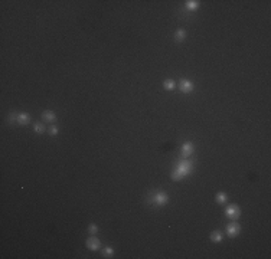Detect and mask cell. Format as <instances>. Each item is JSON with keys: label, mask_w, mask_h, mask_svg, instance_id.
Wrapping results in <instances>:
<instances>
[{"label": "cell", "mask_w": 271, "mask_h": 259, "mask_svg": "<svg viewBox=\"0 0 271 259\" xmlns=\"http://www.w3.org/2000/svg\"><path fill=\"white\" fill-rule=\"evenodd\" d=\"M192 161H189V160H182L179 164H177V167L175 169V171L172 173V179L173 180H180V179H183V177L186 176V174H189L190 171H192Z\"/></svg>", "instance_id": "obj_1"}, {"label": "cell", "mask_w": 271, "mask_h": 259, "mask_svg": "<svg viewBox=\"0 0 271 259\" xmlns=\"http://www.w3.org/2000/svg\"><path fill=\"white\" fill-rule=\"evenodd\" d=\"M225 215H227L231 220H237L238 217H239V215H241V210L238 207V204H229L227 207V210H225Z\"/></svg>", "instance_id": "obj_2"}, {"label": "cell", "mask_w": 271, "mask_h": 259, "mask_svg": "<svg viewBox=\"0 0 271 259\" xmlns=\"http://www.w3.org/2000/svg\"><path fill=\"white\" fill-rule=\"evenodd\" d=\"M239 232H241V226L238 225L235 220H232V223H229L227 226V233H228V236H231V237H235L237 235H239Z\"/></svg>", "instance_id": "obj_3"}, {"label": "cell", "mask_w": 271, "mask_h": 259, "mask_svg": "<svg viewBox=\"0 0 271 259\" xmlns=\"http://www.w3.org/2000/svg\"><path fill=\"white\" fill-rule=\"evenodd\" d=\"M169 202V197H167L166 193H163V192H159V193H156L153 196V203L157 204V206H163V204H166Z\"/></svg>", "instance_id": "obj_4"}, {"label": "cell", "mask_w": 271, "mask_h": 259, "mask_svg": "<svg viewBox=\"0 0 271 259\" xmlns=\"http://www.w3.org/2000/svg\"><path fill=\"white\" fill-rule=\"evenodd\" d=\"M101 246V240L98 239V237H95V236H91L87 239V248L91 249V250H97V249H100Z\"/></svg>", "instance_id": "obj_5"}, {"label": "cell", "mask_w": 271, "mask_h": 259, "mask_svg": "<svg viewBox=\"0 0 271 259\" xmlns=\"http://www.w3.org/2000/svg\"><path fill=\"white\" fill-rule=\"evenodd\" d=\"M193 82L192 81H189V79H182L180 81V91H182L183 94H189V92H192L193 91Z\"/></svg>", "instance_id": "obj_6"}, {"label": "cell", "mask_w": 271, "mask_h": 259, "mask_svg": "<svg viewBox=\"0 0 271 259\" xmlns=\"http://www.w3.org/2000/svg\"><path fill=\"white\" fill-rule=\"evenodd\" d=\"M193 144L192 143H185L182 145V155L183 157H189V155L193 153Z\"/></svg>", "instance_id": "obj_7"}, {"label": "cell", "mask_w": 271, "mask_h": 259, "mask_svg": "<svg viewBox=\"0 0 271 259\" xmlns=\"http://www.w3.org/2000/svg\"><path fill=\"white\" fill-rule=\"evenodd\" d=\"M29 121H30V115H29V114H26V112L17 114V122H19V124L26 125V124H29Z\"/></svg>", "instance_id": "obj_8"}, {"label": "cell", "mask_w": 271, "mask_h": 259, "mask_svg": "<svg viewBox=\"0 0 271 259\" xmlns=\"http://www.w3.org/2000/svg\"><path fill=\"white\" fill-rule=\"evenodd\" d=\"M42 118H43L45 121H48V122H54L56 120V115H55V112L54 111H43V114H42Z\"/></svg>", "instance_id": "obj_9"}, {"label": "cell", "mask_w": 271, "mask_h": 259, "mask_svg": "<svg viewBox=\"0 0 271 259\" xmlns=\"http://www.w3.org/2000/svg\"><path fill=\"white\" fill-rule=\"evenodd\" d=\"M210 240H212V242H214V243L221 242V240H222V235H221V232H218V230L212 232V233H210Z\"/></svg>", "instance_id": "obj_10"}, {"label": "cell", "mask_w": 271, "mask_h": 259, "mask_svg": "<svg viewBox=\"0 0 271 259\" xmlns=\"http://www.w3.org/2000/svg\"><path fill=\"white\" fill-rule=\"evenodd\" d=\"M186 7L189 10H196L199 7V2L198 0H189V2H186Z\"/></svg>", "instance_id": "obj_11"}, {"label": "cell", "mask_w": 271, "mask_h": 259, "mask_svg": "<svg viewBox=\"0 0 271 259\" xmlns=\"http://www.w3.org/2000/svg\"><path fill=\"white\" fill-rule=\"evenodd\" d=\"M185 36H186V32L183 30V29H179L176 32V35H175V38H176L177 42H182V40H185Z\"/></svg>", "instance_id": "obj_12"}, {"label": "cell", "mask_w": 271, "mask_h": 259, "mask_svg": "<svg viewBox=\"0 0 271 259\" xmlns=\"http://www.w3.org/2000/svg\"><path fill=\"white\" fill-rule=\"evenodd\" d=\"M227 193H224V192H221V193H218L216 194V202L218 203H225L227 202Z\"/></svg>", "instance_id": "obj_13"}, {"label": "cell", "mask_w": 271, "mask_h": 259, "mask_svg": "<svg viewBox=\"0 0 271 259\" xmlns=\"http://www.w3.org/2000/svg\"><path fill=\"white\" fill-rule=\"evenodd\" d=\"M163 87H165V89H173L175 88V81L173 79H166L163 82Z\"/></svg>", "instance_id": "obj_14"}, {"label": "cell", "mask_w": 271, "mask_h": 259, "mask_svg": "<svg viewBox=\"0 0 271 259\" xmlns=\"http://www.w3.org/2000/svg\"><path fill=\"white\" fill-rule=\"evenodd\" d=\"M33 128H35V131L38 132V134H42V132L45 131V125L42 124V122H36Z\"/></svg>", "instance_id": "obj_15"}, {"label": "cell", "mask_w": 271, "mask_h": 259, "mask_svg": "<svg viewBox=\"0 0 271 259\" xmlns=\"http://www.w3.org/2000/svg\"><path fill=\"white\" fill-rule=\"evenodd\" d=\"M102 254L105 255V258H110V256H113V255H114V250H113L111 248H104Z\"/></svg>", "instance_id": "obj_16"}, {"label": "cell", "mask_w": 271, "mask_h": 259, "mask_svg": "<svg viewBox=\"0 0 271 259\" xmlns=\"http://www.w3.org/2000/svg\"><path fill=\"white\" fill-rule=\"evenodd\" d=\"M88 230L91 232V233H97V232H98V226L94 225V223H91V225L88 226Z\"/></svg>", "instance_id": "obj_17"}, {"label": "cell", "mask_w": 271, "mask_h": 259, "mask_svg": "<svg viewBox=\"0 0 271 259\" xmlns=\"http://www.w3.org/2000/svg\"><path fill=\"white\" fill-rule=\"evenodd\" d=\"M49 134L50 135H56V134H58V127H56V125H52V127L49 128Z\"/></svg>", "instance_id": "obj_18"}, {"label": "cell", "mask_w": 271, "mask_h": 259, "mask_svg": "<svg viewBox=\"0 0 271 259\" xmlns=\"http://www.w3.org/2000/svg\"><path fill=\"white\" fill-rule=\"evenodd\" d=\"M15 120H17V115H16V114H10V117H9V121L13 122Z\"/></svg>", "instance_id": "obj_19"}]
</instances>
